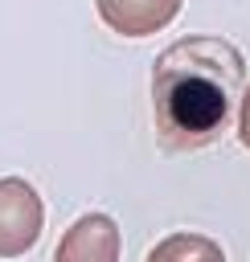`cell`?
Segmentation results:
<instances>
[{
  "mask_svg": "<svg viewBox=\"0 0 250 262\" xmlns=\"http://www.w3.org/2000/svg\"><path fill=\"white\" fill-rule=\"evenodd\" d=\"M246 90V61L234 41L193 33L172 41L152 66V115L168 151L209 147Z\"/></svg>",
  "mask_w": 250,
  "mask_h": 262,
  "instance_id": "obj_1",
  "label": "cell"
},
{
  "mask_svg": "<svg viewBox=\"0 0 250 262\" xmlns=\"http://www.w3.org/2000/svg\"><path fill=\"white\" fill-rule=\"evenodd\" d=\"M45 229V205L37 188L20 176L0 180V258H20L37 246Z\"/></svg>",
  "mask_w": 250,
  "mask_h": 262,
  "instance_id": "obj_2",
  "label": "cell"
},
{
  "mask_svg": "<svg viewBox=\"0 0 250 262\" xmlns=\"http://www.w3.org/2000/svg\"><path fill=\"white\" fill-rule=\"evenodd\" d=\"M123 237L115 217L107 213H82L57 242L53 262H119Z\"/></svg>",
  "mask_w": 250,
  "mask_h": 262,
  "instance_id": "obj_3",
  "label": "cell"
},
{
  "mask_svg": "<svg viewBox=\"0 0 250 262\" xmlns=\"http://www.w3.org/2000/svg\"><path fill=\"white\" fill-rule=\"evenodd\" d=\"M184 0H94L102 25L119 37H152L176 20Z\"/></svg>",
  "mask_w": 250,
  "mask_h": 262,
  "instance_id": "obj_4",
  "label": "cell"
},
{
  "mask_svg": "<svg viewBox=\"0 0 250 262\" xmlns=\"http://www.w3.org/2000/svg\"><path fill=\"white\" fill-rule=\"evenodd\" d=\"M148 262H225V250L205 233H168L152 246Z\"/></svg>",
  "mask_w": 250,
  "mask_h": 262,
  "instance_id": "obj_5",
  "label": "cell"
},
{
  "mask_svg": "<svg viewBox=\"0 0 250 262\" xmlns=\"http://www.w3.org/2000/svg\"><path fill=\"white\" fill-rule=\"evenodd\" d=\"M238 139L250 147V86H246L242 98H238Z\"/></svg>",
  "mask_w": 250,
  "mask_h": 262,
  "instance_id": "obj_6",
  "label": "cell"
}]
</instances>
